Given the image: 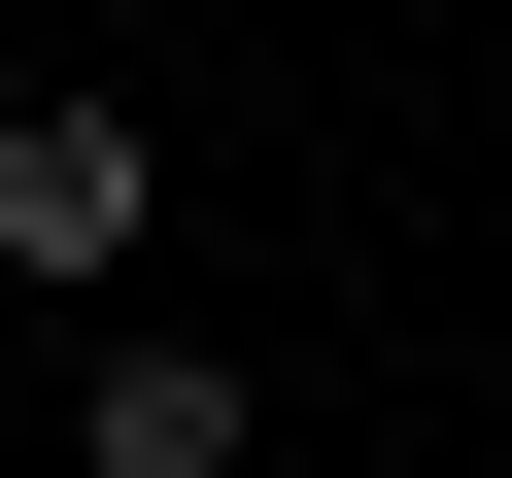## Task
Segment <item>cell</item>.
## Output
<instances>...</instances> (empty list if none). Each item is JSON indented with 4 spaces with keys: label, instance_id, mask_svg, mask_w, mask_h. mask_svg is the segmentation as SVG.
Listing matches in <instances>:
<instances>
[{
    "label": "cell",
    "instance_id": "cell-1",
    "mask_svg": "<svg viewBox=\"0 0 512 478\" xmlns=\"http://www.w3.org/2000/svg\"><path fill=\"white\" fill-rule=\"evenodd\" d=\"M137 205H171L137 103H0V274H137Z\"/></svg>",
    "mask_w": 512,
    "mask_h": 478
},
{
    "label": "cell",
    "instance_id": "cell-2",
    "mask_svg": "<svg viewBox=\"0 0 512 478\" xmlns=\"http://www.w3.org/2000/svg\"><path fill=\"white\" fill-rule=\"evenodd\" d=\"M69 444H103V478H239V376H205V342H103V410H69Z\"/></svg>",
    "mask_w": 512,
    "mask_h": 478
}]
</instances>
